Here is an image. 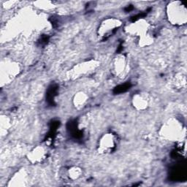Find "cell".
I'll return each mask as SVG.
<instances>
[{
  "instance_id": "obj_1",
  "label": "cell",
  "mask_w": 187,
  "mask_h": 187,
  "mask_svg": "<svg viewBox=\"0 0 187 187\" xmlns=\"http://www.w3.org/2000/svg\"><path fill=\"white\" fill-rule=\"evenodd\" d=\"M169 178L171 181H182L186 179V169L185 165L174 166L171 168L170 171Z\"/></svg>"
},
{
  "instance_id": "obj_2",
  "label": "cell",
  "mask_w": 187,
  "mask_h": 187,
  "mask_svg": "<svg viewBox=\"0 0 187 187\" xmlns=\"http://www.w3.org/2000/svg\"><path fill=\"white\" fill-rule=\"evenodd\" d=\"M58 90H59V86L57 84H51L48 87L46 92V102L50 106H54L56 105L54 98L57 95Z\"/></svg>"
},
{
  "instance_id": "obj_3",
  "label": "cell",
  "mask_w": 187,
  "mask_h": 187,
  "mask_svg": "<svg viewBox=\"0 0 187 187\" xmlns=\"http://www.w3.org/2000/svg\"><path fill=\"white\" fill-rule=\"evenodd\" d=\"M67 128L69 133L75 139H80V138L83 137V133H82L81 131L78 129L77 122L75 121H69L68 124H67Z\"/></svg>"
},
{
  "instance_id": "obj_4",
  "label": "cell",
  "mask_w": 187,
  "mask_h": 187,
  "mask_svg": "<svg viewBox=\"0 0 187 187\" xmlns=\"http://www.w3.org/2000/svg\"><path fill=\"white\" fill-rule=\"evenodd\" d=\"M132 87V84L129 82L125 83L124 84H121V85L117 86L116 87L114 88L113 94H122L126 92Z\"/></svg>"
},
{
  "instance_id": "obj_5",
  "label": "cell",
  "mask_w": 187,
  "mask_h": 187,
  "mask_svg": "<svg viewBox=\"0 0 187 187\" xmlns=\"http://www.w3.org/2000/svg\"><path fill=\"white\" fill-rule=\"evenodd\" d=\"M150 10H151V8H149L148 10L147 11H145V12H144V13H139V14L136 15V16H132V18H131V19H130V20H132V22H134V21H136V20H138V19H140V18H144V17H145V16H146L148 13L149 11H150Z\"/></svg>"
},
{
  "instance_id": "obj_6",
  "label": "cell",
  "mask_w": 187,
  "mask_h": 187,
  "mask_svg": "<svg viewBox=\"0 0 187 187\" xmlns=\"http://www.w3.org/2000/svg\"><path fill=\"white\" fill-rule=\"evenodd\" d=\"M50 37L48 35H42V37H40V39L38 41V43L40 46H46V45L48 43V41H49Z\"/></svg>"
},
{
  "instance_id": "obj_7",
  "label": "cell",
  "mask_w": 187,
  "mask_h": 187,
  "mask_svg": "<svg viewBox=\"0 0 187 187\" xmlns=\"http://www.w3.org/2000/svg\"><path fill=\"white\" fill-rule=\"evenodd\" d=\"M134 9V7L132 5H130V6H127V7H125L124 10L125 12H130L131 10H132Z\"/></svg>"
},
{
  "instance_id": "obj_8",
  "label": "cell",
  "mask_w": 187,
  "mask_h": 187,
  "mask_svg": "<svg viewBox=\"0 0 187 187\" xmlns=\"http://www.w3.org/2000/svg\"><path fill=\"white\" fill-rule=\"evenodd\" d=\"M123 49V46H122V42H121L120 45L119 46V48H118L117 50V53H119V52H121V50Z\"/></svg>"
}]
</instances>
